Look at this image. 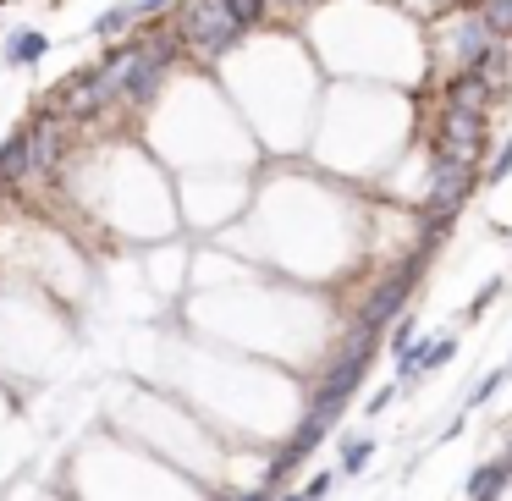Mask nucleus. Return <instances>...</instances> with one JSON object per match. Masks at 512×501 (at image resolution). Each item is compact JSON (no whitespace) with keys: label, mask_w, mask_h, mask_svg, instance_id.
Segmentation results:
<instances>
[{"label":"nucleus","mask_w":512,"mask_h":501,"mask_svg":"<svg viewBox=\"0 0 512 501\" xmlns=\"http://www.w3.org/2000/svg\"><path fill=\"white\" fill-rule=\"evenodd\" d=\"M177 39L193 61H221L243 45V23L226 12V0H177Z\"/></svg>","instance_id":"obj_1"},{"label":"nucleus","mask_w":512,"mask_h":501,"mask_svg":"<svg viewBox=\"0 0 512 501\" xmlns=\"http://www.w3.org/2000/svg\"><path fill=\"white\" fill-rule=\"evenodd\" d=\"M369 457H375V441H369V435H353V441H342V474H364Z\"/></svg>","instance_id":"obj_6"},{"label":"nucleus","mask_w":512,"mask_h":501,"mask_svg":"<svg viewBox=\"0 0 512 501\" xmlns=\"http://www.w3.org/2000/svg\"><path fill=\"white\" fill-rule=\"evenodd\" d=\"M226 12L243 23V34H254V28L270 23V0H226Z\"/></svg>","instance_id":"obj_5"},{"label":"nucleus","mask_w":512,"mask_h":501,"mask_svg":"<svg viewBox=\"0 0 512 501\" xmlns=\"http://www.w3.org/2000/svg\"><path fill=\"white\" fill-rule=\"evenodd\" d=\"M507 177H512V138L496 149V160H490V177H485V182H507Z\"/></svg>","instance_id":"obj_9"},{"label":"nucleus","mask_w":512,"mask_h":501,"mask_svg":"<svg viewBox=\"0 0 512 501\" xmlns=\"http://www.w3.org/2000/svg\"><path fill=\"white\" fill-rule=\"evenodd\" d=\"M501 292H507V276H496V281H485V287H479V292H474V303H468V314H463V320H485V309H490V303H496V298H501Z\"/></svg>","instance_id":"obj_7"},{"label":"nucleus","mask_w":512,"mask_h":501,"mask_svg":"<svg viewBox=\"0 0 512 501\" xmlns=\"http://www.w3.org/2000/svg\"><path fill=\"white\" fill-rule=\"evenodd\" d=\"M133 6H138V17H144V23H155V17H166L177 0H133Z\"/></svg>","instance_id":"obj_12"},{"label":"nucleus","mask_w":512,"mask_h":501,"mask_svg":"<svg viewBox=\"0 0 512 501\" xmlns=\"http://www.w3.org/2000/svg\"><path fill=\"white\" fill-rule=\"evenodd\" d=\"M331 485H336V474H314L309 485H303V501H325V496H331Z\"/></svg>","instance_id":"obj_11"},{"label":"nucleus","mask_w":512,"mask_h":501,"mask_svg":"<svg viewBox=\"0 0 512 501\" xmlns=\"http://www.w3.org/2000/svg\"><path fill=\"white\" fill-rule=\"evenodd\" d=\"M276 501H303V490H298V496H276Z\"/></svg>","instance_id":"obj_14"},{"label":"nucleus","mask_w":512,"mask_h":501,"mask_svg":"<svg viewBox=\"0 0 512 501\" xmlns=\"http://www.w3.org/2000/svg\"><path fill=\"white\" fill-rule=\"evenodd\" d=\"M413 325H419V320H413V314H408V320H397V331H391V342H386L391 353H402V347L413 342Z\"/></svg>","instance_id":"obj_13"},{"label":"nucleus","mask_w":512,"mask_h":501,"mask_svg":"<svg viewBox=\"0 0 512 501\" xmlns=\"http://www.w3.org/2000/svg\"><path fill=\"white\" fill-rule=\"evenodd\" d=\"M397 386H402V380H391V386H380V391H375V397H369V402H364V413H369V419H375V413H386V408H391V402H397Z\"/></svg>","instance_id":"obj_10"},{"label":"nucleus","mask_w":512,"mask_h":501,"mask_svg":"<svg viewBox=\"0 0 512 501\" xmlns=\"http://www.w3.org/2000/svg\"><path fill=\"white\" fill-rule=\"evenodd\" d=\"M50 50H56V45H50L45 28H12L6 45H0V72H28V67H39Z\"/></svg>","instance_id":"obj_3"},{"label":"nucleus","mask_w":512,"mask_h":501,"mask_svg":"<svg viewBox=\"0 0 512 501\" xmlns=\"http://www.w3.org/2000/svg\"><path fill=\"white\" fill-rule=\"evenodd\" d=\"M507 375H512V369H490V375L474 386V397H468V408H479V402H490V397H496V386H501Z\"/></svg>","instance_id":"obj_8"},{"label":"nucleus","mask_w":512,"mask_h":501,"mask_svg":"<svg viewBox=\"0 0 512 501\" xmlns=\"http://www.w3.org/2000/svg\"><path fill=\"white\" fill-rule=\"evenodd\" d=\"M138 23H144V17H138V6H133V0H122V6H111V12H100V17H94V28H89V34L100 39V45H111V39L138 34Z\"/></svg>","instance_id":"obj_4"},{"label":"nucleus","mask_w":512,"mask_h":501,"mask_svg":"<svg viewBox=\"0 0 512 501\" xmlns=\"http://www.w3.org/2000/svg\"><path fill=\"white\" fill-rule=\"evenodd\" d=\"M507 243H512V237H507Z\"/></svg>","instance_id":"obj_15"},{"label":"nucleus","mask_w":512,"mask_h":501,"mask_svg":"<svg viewBox=\"0 0 512 501\" xmlns=\"http://www.w3.org/2000/svg\"><path fill=\"white\" fill-rule=\"evenodd\" d=\"M507 369H512V364H507Z\"/></svg>","instance_id":"obj_16"},{"label":"nucleus","mask_w":512,"mask_h":501,"mask_svg":"<svg viewBox=\"0 0 512 501\" xmlns=\"http://www.w3.org/2000/svg\"><path fill=\"white\" fill-rule=\"evenodd\" d=\"M23 182H34V133L17 127L12 138H0V193H17Z\"/></svg>","instance_id":"obj_2"}]
</instances>
